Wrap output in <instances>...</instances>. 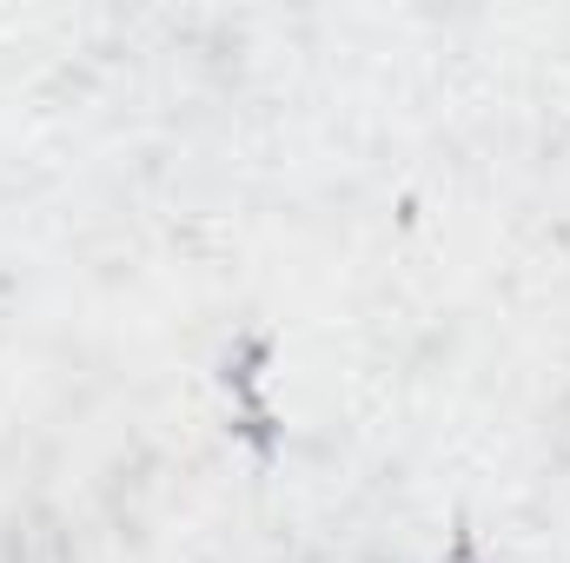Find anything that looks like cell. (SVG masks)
Listing matches in <instances>:
<instances>
[{
  "instance_id": "6da1fadb",
  "label": "cell",
  "mask_w": 570,
  "mask_h": 563,
  "mask_svg": "<svg viewBox=\"0 0 570 563\" xmlns=\"http://www.w3.org/2000/svg\"><path fill=\"white\" fill-rule=\"evenodd\" d=\"M451 563H471V544H464V537H458V551H451Z\"/></svg>"
}]
</instances>
